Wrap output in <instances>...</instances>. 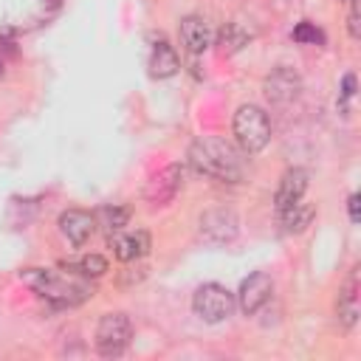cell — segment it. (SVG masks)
Here are the masks:
<instances>
[{
	"instance_id": "ffe728a7",
	"label": "cell",
	"mask_w": 361,
	"mask_h": 361,
	"mask_svg": "<svg viewBox=\"0 0 361 361\" xmlns=\"http://www.w3.org/2000/svg\"><path fill=\"white\" fill-rule=\"evenodd\" d=\"M293 39H296V42H313V45H322V42H324V34H322L313 23L305 20V23H299V25L293 28Z\"/></svg>"
},
{
	"instance_id": "5b68a950",
	"label": "cell",
	"mask_w": 361,
	"mask_h": 361,
	"mask_svg": "<svg viewBox=\"0 0 361 361\" xmlns=\"http://www.w3.org/2000/svg\"><path fill=\"white\" fill-rule=\"evenodd\" d=\"M130 319L124 313H104L96 327V347L102 355H118L130 341Z\"/></svg>"
},
{
	"instance_id": "5bb4252c",
	"label": "cell",
	"mask_w": 361,
	"mask_h": 361,
	"mask_svg": "<svg viewBox=\"0 0 361 361\" xmlns=\"http://www.w3.org/2000/svg\"><path fill=\"white\" fill-rule=\"evenodd\" d=\"M178 68H180V62H178L175 48L169 42H164V39L155 42L152 45V54H149V73L155 79H169V76L178 73Z\"/></svg>"
},
{
	"instance_id": "30bf717a",
	"label": "cell",
	"mask_w": 361,
	"mask_h": 361,
	"mask_svg": "<svg viewBox=\"0 0 361 361\" xmlns=\"http://www.w3.org/2000/svg\"><path fill=\"white\" fill-rule=\"evenodd\" d=\"M59 231L73 245H85L90 240V234L96 231V217L90 212H82V209H68L59 214Z\"/></svg>"
},
{
	"instance_id": "277c9868",
	"label": "cell",
	"mask_w": 361,
	"mask_h": 361,
	"mask_svg": "<svg viewBox=\"0 0 361 361\" xmlns=\"http://www.w3.org/2000/svg\"><path fill=\"white\" fill-rule=\"evenodd\" d=\"M192 310L203 319V322H223L231 316L234 310V293H228L223 285L217 282H209V285H200L192 296Z\"/></svg>"
},
{
	"instance_id": "7a4b0ae2",
	"label": "cell",
	"mask_w": 361,
	"mask_h": 361,
	"mask_svg": "<svg viewBox=\"0 0 361 361\" xmlns=\"http://www.w3.org/2000/svg\"><path fill=\"white\" fill-rule=\"evenodd\" d=\"M189 164L195 172L226 180V183H240L245 175L243 155L223 138H197L189 147Z\"/></svg>"
},
{
	"instance_id": "4fadbf2b",
	"label": "cell",
	"mask_w": 361,
	"mask_h": 361,
	"mask_svg": "<svg viewBox=\"0 0 361 361\" xmlns=\"http://www.w3.org/2000/svg\"><path fill=\"white\" fill-rule=\"evenodd\" d=\"M180 42L186 45V51L200 54L209 48L212 42V28L203 17H183L180 20Z\"/></svg>"
},
{
	"instance_id": "ac0fdd59",
	"label": "cell",
	"mask_w": 361,
	"mask_h": 361,
	"mask_svg": "<svg viewBox=\"0 0 361 361\" xmlns=\"http://www.w3.org/2000/svg\"><path fill=\"white\" fill-rule=\"evenodd\" d=\"M220 42H223V48L237 51V48H243V45L248 42V34H245L237 23H228V25L223 28V34H220Z\"/></svg>"
},
{
	"instance_id": "52a82bcc",
	"label": "cell",
	"mask_w": 361,
	"mask_h": 361,
	"mask_svg": "<svg viewBox=\"0 0 361 361\" xmlns=\"http://www.w3.org/2000/svg\"><path fill=\"white\" fill-rule=\"evenodd\" d=\"M200 234L212 243H231L237 237V214L231 209H212L200 217Z\"/></svg>"
},
{
	"instance_id": "cb8c5ba5",
	"label": "cell",
	"mask_w": 361,
	"mask_h": 361,
	"mask_svg": "<svg viewBox=\"0 0 361 361\" xmlns=\"http://www.w3.org/2000/svg\"><path fill=\"white\" fill-rule=\"evenodd\" d=\"M0 73H3V65H0Z\"/></svg>"
},
{
	"instance_id": "7402d4cb",
	"label": "cell",
	"mask_w": 361,
	"mask_h": 361,
	"mask_svg": "<svg viewBox=\"0 0 361 361\" xmlns=\"http://www.w3.org/2000/svg\"><path fill=\"white\" fill-rule=\"evenodd\" d=\"M355 93V76H344V87H341V99L347 102Z\"/></svg>"
},
{
	"instance_id": "2e32d148",
	"label": "cell",
	"mask_w": 361,
	"mask_h": 361,
	"mask_svg": "<svg viewBox=\"0 0 361 361\" xmlns=\"http://www.w3.org/2000/svg\"><path fill=\"white\" fill-rule=\"evenodd\" d=\"M279 220H282L285 231H302V228H307L310 220H313V206L296 200L293 206H288V209L279 212Z\"/></svg>"
},
{
	"instance_id": "d4e9b609",
	"label": "cell",
	"mask_w": 361,
	"mask_h": 361,
	"mask_svg": "<svg viewBox=\"0 0 361 361\" xmlns=\"http://www.w3.org/2000/svg\"><path fill=\"white\" fill-rule=\"evenodd\" d=\"M347 3H353V0H347Z\"/></svg>"
},
{
	"instance_id": "3957f363",
	"label": "cell",
	"mask_w": 361,
	"mask_h": 361,
	"mask_svg": "<svg viewBox=\"0 0 361 361\" xmlns=\"http://www.w3.org/2000/svg\"><path fill=\"white\" fill-rule=\"evenodd\" d=\"M234 135H237V144L245 152H259L271 138L268 113L257 104H243L234 113Z\"/></svg>"
},
{
	"instance_id": "d6986e66",
	"label": "cell",
	"mask_w": 361,
	"mask_h": 361,
	"mask_svg": "<svg viewBox=\"0 0 361 361\" xmlns=\"http://www.w3.org/2000/svg\"><path fill=\"white\" fill-rule=\"evenodd\" d=\"M73 271H79L82 276H102L107 271V259L99 254H87V257H82V262Z\"/></svg>"
},
{
	"instance_id": "9a60e30c",
	"label": "cell",
	"mask_w": 361,
	"mask_h": 361,
	"mask_svg": "<svg viewBox=\"0 0 361 361\" xmlns=\"http://www.w3.org/2000/svg\"><path fill=\"white\" fill-rule=\"evenodd\" d=\"M336 310H338V319L344 324H355V316H358V282H355V274L347 279L344 290L338 293Z\"/></svg>"
},
{
	"instance_id": "9c48e42d",
	"label": "cell",
	"mask_w": 361,
	"mask_h": 361,
	"mask_svg": "<svg viewBox=\"0 0 361 361\" xmlns=\"http://www.w3.org/2000/svg\"><path fill=\"white\" fill-rule=\"evenodd\" d=\"M107 245L113 248V254L121 262H133V259H138V257H144L149 251V234L141 231V228H135V231L118 228V231H113L107 237Z\"/></svg>"
},
{
	"instance_id": "7c38bea8",
	"label": "cell",
	"mask_w": 361,
	"mask_h": 361,
	"mask_svg": "<svg viewBox=\"0 0 361 361\" xmlns=\"http://www.w3.org/2000/svg\"><path fill=\"white\" fill-rule=\"evenodd\" d=\"M305 189H307V172L305 169H288L282 175V180H279V189H276V197H274L276 212H282V209L293 206L296 200H302Z\"/></svg>"
},
{
	"instance_id": "e0dca14e",
	"label": "cell",
	"mask_w": 361,
	"mask_h": 361,
	"mask_svg": "<svg viewBox=\"0 0 361 361\" xmlns=\"http://www.w3.org/2000/svg\"><path fill=\"white\" fill-rule=\"evenodd\" d=\"M96 220L113 234V231H118V228L127 226V220H130V209H124V206H104V209L99 212Z\"/></svg>"
},
{
	"instance_id": "8fae6325",
	"label": "cell",
	"mask_w": 361,
	"mask_h": 361,
	"mask_svg": "<svg viewBox=\"0 0 361 361\" xmlns=\"http://www.w3.org/2000/svg\"><path fill=\"white\" fill-rule=\"evenodd\" d=\"M299 93V76L290 71V68H276L268 79H265V96L276 104H285V102H293Z\"/></svg>"
},
{
	"instance_id": "ba28073f",
	"label": "cell",
	"mask_w": 361,
	"mask_h": 361,
	"mask_svg": "<svg viewBox=\"0 0 361 361\" xmlns=\"http://www.w3.org/2000/svg\"><path fill=\"white\" fill-rule=\"evenodd\" d=\"M180 183H183V172H180V166L178 164H169L166 169H161L158 175H152V180L147 183V200L152 203V206H164V203H169L175 195H178V189H180Z\"/></svg>"
},
{
	"instance_id": "6da1fadb",
	"label": "cell",
	"mask_w": 361,
	"mask_h": 361,
	"mask_svg": "<svg viewBox=\"0 0 361 361\" xmlns=\"http://www.w3.org/2000/svg\"><path fill=\"white\" fill-rule=\"evenodd\" d=\"M20 279L34 288L42 299L59 305V307H71L85 302L87 296H93V285L87 282V276H82L79 271H48V268H28L20 274Z\"/></svg>"
},
{
	"instance_id": "8992f818",
	"label": "cell",
	"mask_w": 361,
	"mask_h": 361,
	"mask_svg": "<svg viewBox=\"0 0 361 361\" xmlns=\"http://www.w3.org/2000/svg\"><path fill=\"white\" fill-rule=\"evenodd\" d=\"M271 293H274V282H271V276L265 274V271H257V274H251L248 279H243V285H240V293H237V305L243 307V313H257L268 299H271Z\"/></svg>"
},
{
	"instance_id": "603a6c76",
	"label": "cell",
	"mask_w": 361,
	"mask_h": 361,
	"mask_svg": "<svg viewBox=\"0 0 361 361\" xmlns=\"http://www.w3.org/2000/svg\"><path fill=\"white\" fill-rule=\"evenodd\" d=\"M350 220H353V223H358V195H353V197H350Z\"/></svg>"
},
{
	"instance_id": "44dd1931",
	"label": "cell",
	"mask_w": 361,
	"mask_h": 361,
	"mask_svg": "<svg viewBox=\"0 0 361 361\" xmlns=\"http://www.w3.org/2000/svg\"><path fill=\"white\" fill-rule=\"evenodd\" d=\"M347 23H350V37H353V39H358V37H361V31H358V8H355V0H353L350 20H347Z\"/></svg>"
}]
</instances>
